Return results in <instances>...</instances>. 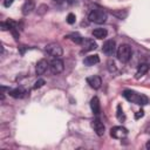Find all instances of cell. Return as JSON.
<instances>
[{"label": "cell", "instance_id": "6da1fadb", "mask_svg": "<svg viewBox=\"0 0 150 150\" xmlns=\"http://www.w3.org/2000/svg\"><path fill=\"white\" fill-rule=\"evenodd\" d=\"M123 96L129 101V102H132L135 104H138V105H145L148 103V97L142 95V94H138L134 90H124L123 91Z\"/></svg>", "mask_w": 150, "mask_h": 150}, {"label": "cell", "instance_id": "7a4b0ae2", "mask_svg": "<svg viewBox=\"0 0 150 150\" xmlns=\"http://www.w3.org/2000/svg\"><path fill=\"white\" fill-rule=\"evenodd\" d=\"M131 54H132L131 47H130L129 45H127V43L120 45L118 48H117V50H116L117 59H118L121 62H123V63H127V62L131 59Z\"/></svg>", "mask_w": 150, "mask_h": 150}, {"label": "cell", "instance_id": "3957f363", "mask_svg": "<svg viewBox=\"0 0 150 150\" xmlns=\"http://www.w3.org/2000/svg\"><path fill=\"white\" fill-rule=\"evenodd\" d=\"M107 18H108V15L103 9H93L88 14V20L90 22H94V23H97V25L104 23L107 21Z\"/></svg>", "mask_w": 150, "mask_h": 150}, {"label": "cell", "instance_id": "277c9868", "mask_svg": "<svg viewBox=\"0 0 150 150\" xmlns=\"http://www.w3.org/2000/svg\"><path fill=\"white\" fill-rule=\"evenodd\" d=\"M45 50H46V53H47L48 55H50V56H53V57H55V59H60V57L62 56V54H63L62 47H61L59 43H56V42H50V43H48V45L46 46Z\"/></svg>", "mask_w": 150, "mask_h": 150}, {"label": "cell", "instance_id": "5b68a950", "mask_svg": "<svg viewBox=\"0 0 150 150\" xmlns=\"http://www.w3.org/2000/svg\"><path fill=\"white\" fill-rule=\"evenodd\" d=\"M110 136L116 139H123L128 136V130L122 125H116L110 129Z\"/></svg>", "mask_w": 150, "mask_h": 150}, {"label": "cell", "instance_id": "8992f818", "mask_svg": "<svg viewBox=\"0 0 150 150\" xmlns=\"http://www.w3.org/2000/svg\"><path fill=\"white\" fill-rule=\"evenodd\" d=\"M49 69L53 74L57 75V74H61L64 69V63L61 59H53L50 62H49Z\"/></svg>", "mask_w": 150, "mask_h": 150}, {"label": "cell", "instance_id": "52a82bcc", "mask_svg": "<svg viewBox=\"0 0 150 150\" xmlns=\"http://www.w3.org/2000/svg\"><path fill=\"white\" fill-rule=\"evenodd\" d=\"M102 52L107 55H114V53L116 52V43L114 40H107L104 43H103V47H102Z\"/></svg>", "mask_w": 150, "mask_h": 150}, {"label": "cell", "instance_id": "ba28073f", "mask_svg": "<svg viewBox=\"0 0 150 150\" xmlns=\"http://www.w3.org/2000/svg\"><path fill=\"white\" fill-rule=\"evenodd\" d=\"M91 128L94 129V131L97 134V136H103L104 135V124L98 120V118H95L91 121Z\"/></svg>", "mask_w": 150, "mask_h": 150}, {"label": "cell", "instance_id": "9c48e42d", "mask_svg": "<svg viewBox=\"0 0 150 150\" xmlns=\"http://www.w3.org/2000/svg\"><path fill=\"white\" fill-rule=\"evenodd\" d=\"M49 68V62L46 59H41L38 61L36 67H35V73L36 75H42L47 69Z\"/></svg>", "mask_w": 150, "mask_h": 150}, {"label": "cell", "instance_id": "30bf717a", "mask_svg": "<svg viewBox=\"0 0 150 150\" xmlns=\"http://www.w3.org/2000/svg\"><path fill=\"white\" fill-rule=\"evenodd\" d=\"M87 83L94 89H100L102 86V79L97 75H93V76L87 77Z\"/></svg>", "mask_w": 150, "mask_h": 150}, {"label": "cell", "instance_id": "8fae6325", "mask_svg": "<svg viewBox=\"0 0 150 150\" xmlns=\"http://www.w3.org/2000/svg\"><path fill=\"white\" fill-rule=\"evenodd\" d=\"M82 47H83V52H90L97 48V43L93 39H83Z\"/></svg>", "mask_w": 150, "mask_h": 150}, {"label": "cell", "instance_id": "7c38bea8", "mask_svg": "<svg viewBox=\"0 0 150 150\" xmlns=\"http://www.w3.org/2000/svg\"><path fill=\"white\" fill-rule=\"evenodd\" d=\"M35 8V2H34V0H27L23 5H22V14L23 15H28L29 13H32L33 12V9Z\"/></svg>", "mask_w": 150, "mask_h": 150}, {"label": "cell", "instance_id": "4fadbf2b", "mask_svg": "<svg viewBox=\"0 0 150 150\" xmlns=\"http://www.w3.org/2000/svg\"><path fill=\"white\" fill-rule=\"evenodd\" d=\"M26 93L27 91L21 87H18V88H14V89H9V91H8V94L14 98H21V97H23L26 95Z\"/></svg>", "mask_w": 150, "mask_h": 150}, {"label": "cell", "instance_id": "5bb4252c", "mask_svg": "<svg viewBox=\"0 0 150 150\" xmlns=\"http://www.w3.org/2000/svg\"><path fill=\"white\" fill-rule=\"evenodd\" d=\"M90 108H91V111L93 114L95 115H100V111H101V105H100V100L97 96H94L90 101Z\"/></svg>", "mask_w": 150, "mask_h": 150}, {"label": "cell", "instance_id": "9a60e30c", "mask_svg": "<svg viewBox=\"0 0 150 150\" xmlns=\"http://www.w3.org/2000/svg\"><path fill=\"white\" fill-rule=\"evenodd\" d=\"M100 62V57H98V55H88V56H86L84 57V60H83V64L84 66H94V64H96V63H98Z\"/></svg>", "mask_w": 150, "mask_h": 150}, {"label": "cell", "instance_id": "2e32d148", "mask_svg": "<svg viewBox=\"0 0 150 150\" xmlns=\"http://www.w3.org/2000/svg\"><path fill=\"white\" fill-rule=\"evenodd\" d=\"M149 69H150V68H149V66H148L146 63L142 62V63L138 66L137 70H136V74H135V79H139V77H142L143 75H145V74L148 73V70H149Z\"/></svg>", "mask_w": 150, "mask_h": 150}, {"label": "cell", "instance_id": "e0dca14e", "mask_svg": "<svg viewBox=\"0 0 150 150\" xmlns=\"http://www.w3.org/2000/svg\"><path fill=\"white\" fill-rule=\"evenodd\" d=\"M93 36L96 38V39H104L107 35H108V32L105 28H95L93 30Z\"/></svg>", "mask_w": 150, "mask_h": 150}, {"label": "cell", "instance_id": "ac0fdd59", "mask_svg": "<svg viewBox=\"0 0 150 150\" xmlns=\"http://www.w3.org/2000/svg\"><path fill=\"white\" fill-rule=\"evenodd\" d=\"M67 38H69L73 42H75V43H77V45H82V42H83V38L81 36V35H79L77 33H73V34H69Z\"/></svg>", "mask_w": 150, "mask_h": 150}, {"label": "cell", "instance_id": "d6986e66", "mask_svg": "<svg viewBox=\"0 0 150 150\" xmlns=\"http://www.w3.org/2000/svg\"><path fill=\"white\" fill-rule=\"evenodd\" d=\"M116 117H117V120H118V121H121V122H123V121L125 120V115H124V112H123V110H122V107H121L120 104L117 105Z\"/></svg>", "mask_w": 150, "mask_h": 150}, {"label": "cell", "instance_id": "ffe728a7", "mask_svg": "<svg viewBox=\"0 0 150 150\" xmlns=\"http://www.w3.org/2000/svg\"><path fill=\"white\" fill-rule=\"evenodd\" d=\"M45 83H46V81H45L43 79H39L38 81H35V83H34V86H33V89H39V88H41Z\"/></svg>", "mask_w": 150, "mask_h": 150}, {"label": "cell", "instance_id": "44dd1931", "mask_svg": "<svg viewBox=\"0 0 150 150\" xmlns=\"http://www.w3.org/2000/svg\"><path fill=\"white\" fill-rule=\"evenodd\" d=\"M75 21H76V16H75V14L69 13V14L67 15V22H68L69 25H73V23H75Z\"/></svg>", "mask_w": 150, "mask_h": 150}, {"label": "cell", "instance_id": "7402d4cb", "mask_svg": "<svg viewBox=\"0 0 150 150\" xmlns=\"http://www.w3.org/2000/svg\"><path fill=\"white\" fill-rule=\"evenodd\" d=\"M143 116H144V111H143L142 109L138 110V111L135 114V118H136V120H138V118H141V117H143Z\"/></svg>", "mask_w": 150, "mask_h": 150}, {"label": "cell", "instance_id": "603a6c76", "mask_svg": "<svg viewBox=\"0 0 150 150\" xmlns=\"http://www.w3.org/2000/svg\"><path fill=\"white\" fill-rule=\"evenodd\" d=\"M13 2H14V0H4V6L5 7H9V6H12Z\"/></svg>", "mask_w": 150, "mask_h": 150}, {"label": "cell", "instance_id": "cb8c5ba5", "mask_svg": "<svg viewBox=\"0 0 150 150\" xmlns=\"http://www.w3.org/2000/svg\"><path fill=\"white\" fill-rule=\"evenodd\" d=\"M143 62L146 63V64L149 66V68H150V54H148V55L144 56V61H143Z\"/></svg>", "mask_w": 150, "mask_h": 150}, {"label": "cell", "instance_id": "d4e9b609", "mask_svg": "<svg viewBox=\"0 0 150 150\" xmlns=\"http://www.w3.org/2000/svg\"><path fill=\"white\" fill-rule=\"evenodd\" d=\"M53 2L54 4H57V5H61V4L64 2V0H53Z\"/></svg>", "mask_w": 150, "mask_h": 150}, {"label": "cell", "instance_id": "484cf974", "mask_svg": "<svg viewBox=\"0 0 150 150\" xmlns=\"http://www.w3.org/2000/svg\"><path fill=\"white\" fill-rule=\"evenodd\" d=\"M145 148H146L148 150H150V139L146 142V144H145Z\"/></svg>", "mask_w": 150, "mask_h": 150}, {"label": "cell", "instance_id": "4316f807", "mask_svg": "<svg viewBox=\"0 0 150 150\" xmlns=\"http://www.w3.org/2000/svg\"><path fill=\"white\" fill-rule=\"evenodd\" d=\"M148 132H149V134H150V127H149V129H148Z\"/></svg>", "mask_w": 150, "mask_h": 150}]
</instances>
